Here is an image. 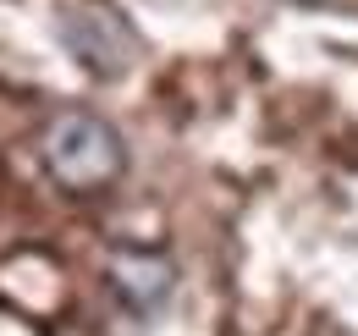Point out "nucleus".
Here are the masks:
<instances>
[{"label": "nucleus", "mask_w": 358, "mask_h": 336, "mask_svg": "<svg viewBox=\"0 0 358 336\" xmlns=\"http://www.w3.org/2000/svg\"><path fill=\"white\" fill-rule=\"evenodd\" d=\"M39 160L61 193L89 199V193H105L122 182L127 144L99 111H61V116H50L45 138H39Z\"/></svg>", "instance_id": "nucleus-1"}, {"label": "nucleus", "mask_w": 358, "mask_h": 336, "mask_svg": "<svg viewBox=\"0 0 358 336\" xmlns=\"http://www.w3.org/2000/svg\"><path fill=\"white\" fill-rule=\"evenodd\" d=\"M61 39L72 44V55L83 61V72L94 78H127L138 66V28L110 6V0H78L66 17H61Z\"/></svg>", "instance_id": "nucleus-2"}, {"label": "nucleus", "mask_w": 358, "mask_h": 336, "mask_svg": "<svg viewBox=\"0 0 358 336\" xmlns=\"http://www.w3.org/2000/svg\"><path fill=\"white\" fill-rule=\"evenodd\" d=\"M105 281H110V293L127 314L149 320V314L166 309V298L177 287V265L155 248H116L105 259Z\"/></svg>", "instance_id": "nucleus-3"}, {"label": "nucleus", "mask_w": 358, "mask_h": 336, "mask_svg": "<svg viewBox=\"0 0 358 336\" xmlns=\"http://www.w3.org/2000/svg\"><path fill=\"white\" fill-rule=\"evenodd\" d=\"M314 6H320V0H314Z\"/></svg>", "instance_id": "nucleus-4"}]
</instances>
